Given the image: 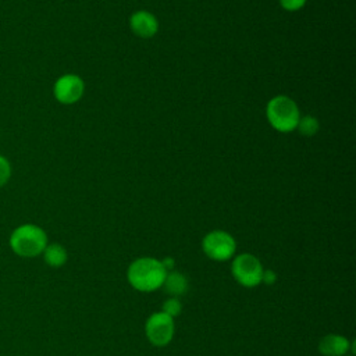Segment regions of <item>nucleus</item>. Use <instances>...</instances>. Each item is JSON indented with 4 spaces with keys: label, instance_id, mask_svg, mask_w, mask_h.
I'll list each match as a JSON object with an SVG mask.
<instances>
[{
    "label": "nucleus",
    "instance_id": "nucleus-8",
    "mask_svg": "<svg viewBox=\"0 0 356 356\" xmlns=\"http://www.w3.org/2000/svg\"><path fill=\"white\" fill-rule=\"evenodd\" d=\"M128 24L131 31L142 39H150L159 32V19L153 13L146 10L132 13Z\"/></svg>",
    "mask_w": 356,
    "mask_h": 356
},
{
    "label": "nucleus",
    "instance_id": "nucleus-7",
    "mask_svg": "<svg viewBox=\"0 0 356 356\" xmlns=\"http://www.w3.org/2000/svg\"><path fill=\"white\" fill-rule=\"evenodd\" d=\"M85 93L83 79L72 72L60 75L53 83V96L54 99L65 106L74 104L82 99Z\"/></svg>",
    "mask_w": 356,
    "mask_h": 356
},
{
    "label": "nucleus",
    "instance_id": "nucleus-1",
    "mask_svg": "<svg viewBox=\"0 0 356 356\" xmlns=\"http://www.w3.org/2000/svg\"><path fill=\"white\" fill-rule=\"evenodd\" d=\"M49 238L46 231L33 222H24L15 227L8 236L11 252L22 259H33L42 254Z\"/></svg>",
    "mask_w": 356,
    "mask_h": 356
},
{
    "label": "nucleus",
    "instance_id": "nucleus-13",
    "mask_svg": "<svg viewBox=\"0 0 356 356\" xmlns=\"http://www.w3.org/2000/svg\"><path fill=\"white\" fill-rule=\"evenodd\" d=\"M11 175H13L11 161L6 156L0 154V188L8 184V181L11 179Z\"/></svg>",
    "mask_w": 356,
    "mask_h": 356
},
{
    "label": "nucleus",
    "instance_id": "nucleus-10",
    "mask_svg": "<svg viewBox=\"0 0 356 356\" xmlns=\"http://www.w3.org/2000/svg\"><path fill=\"white\" fill-rule=\"evenodd\" d=\"M161 288L171 298H178V296H182L184 293H186V291H188V280L179 271H170V273L165 274V278L163 281Z\"/></svg>",
    "mask_w": 356,
    "mask_h": 356
},
{
    "label": "nucleus",
    "instance_id": "nucleus-9",
    "mask_svg": "<svg viewBox=\"0 0 356 356\" xmlns=\"http://www.w3.org/2000/svg\"><path fill=\"white\" fill-rule=\"evenodd\" d=\"M353 342L342 335L327 334L318 342V352L323 356H346L349 353V349H352L353 353Z\"/></svg>",
    "mask_w": 356,
    "mask_h": 356
},
{
    "label": "nucleus",
    "instance_id": "nucleus-3",
    "mask_svg": "<svg viewBox=\"0 0 356 356\" xmlns=\"http://www.w3.org/2000/svg\"><path fill=\"white\" fill-rule=\"evenodd\" d=\"M266 117L268 124L281 134L296 131L300 118V110L293 99L286 95L271 97L266 106Z\"/></svg>",
    "mask_w": 356,
    "mask_h": 356
},
{
    "label": "nucleus",
    "instance_id": "nucleus-4",
    "mask_svg": "<svg viewBox=\"0 0 356 356\" xmlns=\"http://www.w3.org/2000/svg\"><path fill=\"white\" fill-rule=\"evenodd\" d=\"M263 266L260 260L252 253H241L234 257L231 264V274L238 284L246 288H253L261 282Z\"/></svg>",
    "mask_w": 356,
    "mask_h": 356
},
{
    "label": "nucleus",
    "instance_id": "nucleus-15",
    "mask_svg": "<svg viewBox=\"0 0 356 356\" xmlns=\"http://www.w3.org/2000/svg\"><path fill=\"white\" fill-rule=\"evenodd\" d=\"M278 1H280V6L285 11L293 13V11H299L300 8H303L307 0H278Z\"/></svg>",
    "mask_w": 356,
    "mask_h": 356
},
{
    "label": "nucleus",
    "instance_id": "nucleus-12",
    "mask_svg": "<svg viewBox=\"0 0 356 356\" xmlns=\"http://www.w3.org/2000/svg\"><path fill=\"white\" fill-rule=\"evenodd\" d=\"M320 129V121L313 115H300L299 122L296 125V131H299L303 136H314Z\"/></svg>",
    "mask_w": 356,
    "mask_h": 356
},
{
    "label": "nucleus",
    "instance_id": "nucleus-17",
    "mask_svg": "<svg viewBox=\"0 0 356 356\" xmlns=\"http://www.w3.org/2000/svg\"><path fill=\"white\" fill-rule=\"evenodd\" d=\"M161 261V264H163V267L165 268V271L168 273V270H172L174 268V266H175V260L172 259V257H164L163 260H160Z\"/></svg>",
    "mask_w": 356,
    "mask_h": 356
},
{
    "label": "nucleus",
    "instance_id": "nucleus-5",
    "mask_svg": "<svg viewBox=\"0 0 356 356\" xmlns=\"http://www.w3.org/2000/svg\"><path fill=\"white\" fill-rule=\"evenodd\" d=\"M202 249L209 259L214 261H225L234 256L236 250V242L229 232L214 229L203 236Z\"/></svg>",
    "mask_w": 356,
    "mask_h": 356
},
{
    "label": "nucleus",
    "instance_id": "nucleus-11",
    "mask_svg": "<svg viewBox=\"0 0 356 356\" xmlns=\"http://www.w3.org/2000/svg\"><path fill=\"white\" fill-rule=\"evenodd\" d=\"M42 257H43L44 263L49 267L58 268V267L65 264V261L68 259V254H67V250L63 245H60L57 242H51V243L46 245L44 250L42 252Z\"/></svg>",
    "mask_w": 356,
    "mask_h": 356
},
{
    "label": "nucleus",
    "instance_id": "nucleus-6",
    "mask_svg": "<svg viewBox=\"0 0 356 356\" xmlns=\"http://www.w3.org/2000/svg\"><path fill=\"white\" fill-rule=\"evenodd\" d=\"M174 318L163 312H156L149 316L145 323V334L149 342L154 346H165L174 337Z\"/></svg>",
    "mask_w": 356,
    "mask_h": 356
},
{
    "label": "nucleus",
    "instance_id": "nucleus-14",
    "mask_svg": "<svg viewBox=\"0 0 356 356\" xmlns=\"http://www.w3.org/2000/svg\"><path fill=\"white\" fill-rule=\"evenodd\" d=\"M181 310H182V305H181V302L178 300V298H170V299L164 300L163 305H161V312L165 313V314H168V316L172 317V318H174L175 316H178V314L181 313Z\"/></svg>",
    "mask_w": 356,
    "mask_h": 356
},
{
    "label": "nucleus",
    "instance_id": "nucleus-2",
    "mask_svg": "<svg viewBox=\"0 0 356 356\" xmlns=\"http://www.w3.org/2000/svg\"><path fill=\"white\" fill-rule=\"evenodd\" d=\"M165 274L167 271L159 259L139 257L129 264L127 280L139 292H153L161 288Z\"/></svg>",
    "mask_w": 356,
    "mask_h": 356
},
{
    "label": "nucleus",
    "instance_id": "nucleus-18",
    "mask_svg": "<svg viewBox=\"0 0 356 356\" xmlns=\"http://www.w3.org/2000/svg\"><path fill=\"white\" fill-rule=\"evenodd\" d=\"M346 356H348V355H346Z\"/></svg>",
    "mask_w": 356,
    "mask_h": 356
},
{
    "label": "nucleus",
    "instance_id": "nucleus-16",
    "mask_svg": "<svg viewBox=\"0 0 356 356\" xmlns=\"http://www.w3.org/2000/svg\"><path fill=\"white\" fill-rule=\"evenodd\" d=\"M275 281H277V274L273 270H270V268L263 270L261 282H264L266 285H273Z\"/></svg>",
    "mask_w": 356,
    "mask_h": 356
}]
</instances>
